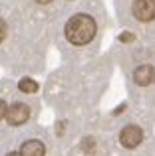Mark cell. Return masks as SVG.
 Masks as SVG:
<instances>
[{
    "instance_id": "6da1fadb",
    "label": "cell",
    "mask_w": 155,
    "mask_h": 156,
    "mask_svg": "<svg viewBox=\"0 0 155 156\" xmlns=\"http://www.w3.org/2000/svg\"><path fill=\"white\" fill-rule=\"evenodd\" d=\"M96 34H97L96 18L92 14H85V12L74 14L66 22V26H64V38H66V42L70 46H76V48L92 44Z\"/></svg>"
},
{
    "instance_id": "7a4b0ae2",
    "label": "cell",
    "mask_w": 155,
    "mask_h": 156,
    "mask_svg": "<svg viewBox=\"0 0 155 156\" xmlns=\"http://www.w3.org/2000/svg\"><path fill=\"white\" fill-rule=\"evenodd\" d=\"M30 105L22 103V101H16L8 107V113H6V122L10 126H20L30 119Z\"/></svg>"
},
{
    "instance_id": "3957f363",
    "label": "cell",
    "mask_w": 155,
    "mask_h": 156,
    "mask_svg": "<svg viewBox=\"0 0 155 156\" xmlns=\"http://www.w3.org/2000/svg\"><path fill=\"white\" fill-rule=\"evenodd\" d=\"M143 140V133H141V126L137 125H125L119 130V144L123 148H135L139 142Z\"/></svg>"
},
{
    "instance_id": "277c9868",
    "label": "cell",
    "mask_w": 155,
    "mask_h": 156,
    "mask_svg": "<svg viewBox=\"0 0 155 156\" xmlns=\"http://www.w3.org/2000/svg\"><path fill=\"white\" fill-rule=\"evenodd\" d=\"M131 14L137 22H151L155 20V0H135L131 6Z\"/></svg>"
},
{
    "instance_id": "5b68a950",
    "label": "cell",
    "mask_w": 155,
    "mask_h": 156,
    "mask_svg": "<svg viewBox=\"0 0 155 156\" xmlns=\"http://www.w3.org/2000/svg\"><path fill=\"white\" fill-rule=\"evenodd\" d=\"M18 152L22 156H46V142L40 140V138L30 136L26 140H22Z\"/></svg>"
},
{
    "instance_id": "8992f818",
    "label": "cell",
    "mask_w": 155,
    "mask_h": 156,
    "mask_svg": "<svg viewBox=\"0 0 155 156\" xmlns=\"http://www.w3.org/2000/svg\"><path fill=\"white\" fill-rule=\"evenodd\" d=\"M153 79H155V69L151 67V65H147V63L139 65V67L133 71V83L135 85L147 87L149 83H153Z\"/></svg>"
},
{
    "instance_id": "52a82bcc",
    "label": "cell",
    "mask_w": 155,
    "mask_h": 156,
    "mask_svg": "<svg viewBox=\"0 0 155 156\" xmlns=\"http://www.w3.org/2000/svg\"><path fill=\"white\" fill-rule=\"evenodd\" d=\"M18 87H20V91L26 93V95H34V93H38V83H36L34 79H28V77L20 79Z\"/></svg>"
},
{
    "instance_id": "ba28073f",
    "label": "cell",
    "mask_w": 155,
    "mask_h": 156,
    "mask_svg": "<svg viewBox=\"0 0 155 156\" xmlns=\"http://www.w3.org/2000/svg\"><path fill=\"white\" fill-rule=\"evenodd\" d=\"M8 107H10V105H6V101H4V99H0V122H2L4 119H6Z\"/></svg>"
},
{
    "instance_id": "9c48e42d",
    "label": "cell",
    "mask_w": 155,
    "mask_h": 156,
    "mask_svg": "<svg viewBox=\"0 0 155 156\" xmlns=\"http://www.w3.org/2000/svg\"><path fill=\"white\" fill-rule=\"evenodd\" d=\"M36 4H38V6H50L52 2H54V0H34Z\"/></svg>"
},
{
    "instance_id": "30bf717a",
    "label": "cell",
    "mask_w": 155,
    "mask_h": 156,
    "mask_svg": "<svg viewBox=\"0 0 155 156\" xmlns=\"http://www.w3.org/2000/svg\"><path fill=\"white\" fill-rule=\"evenodd\" d=\"M4 156H22V154H20V152H14V150H10V152H6Z\"/></svg>"
},
{
    "instance_id": "8fae6325",
    "label": "cell",
    "mask_w": 155,
    "mask_h": 156,
    "mask_svg": "<svg viewBox=\"0 0 155 156\" xmlns=\"http://www.w3.org/2000/svg\"><path fill=\"white\" fill-rule=\"evenodd\" d=\"M68 2H72V0H68Z\"/></svg>"
}]
</instances>
